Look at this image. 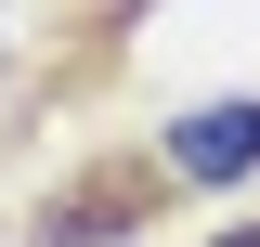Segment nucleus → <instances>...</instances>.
<instances>
[{
    "label": "nucleus",
    "mask_w": 260,
    "mask_h": 247,
    "mask_svg": "<svg viewBox=\"0 0 260 247\" xmlns=\"http://www.w3.org/2000/svg\"><path fill=\"white\" fill-rule=\"evenodd\" d=\"M169 169H182V182H234V169H260V104H195V117L169 130Z\"/></svg>",
    "instance_id": "obj_1"
},
{
    "label": "nucleus",
    "mask_w": 260,
    "mask_h": 247,
    "mask_svg": "<svg viewBox=\"0 0 260 247\" xmlns=\"http://www.w3.org/2000/svg\"><path fill=\"white\" fill-rule=\"evenodd\" d=\"M221 247H260V234H221Z\"/></svg>",
    "instance_id": "obj_2"
}]
</instances>
